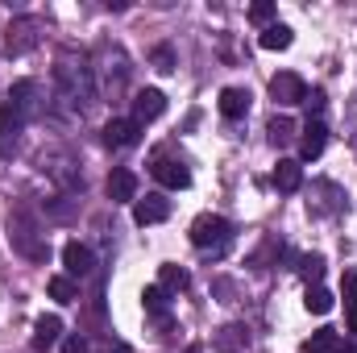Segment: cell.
<instances>
[{"label":"cell","instance_id":"cell-1","mask_svg":"<svg viewBox=\"0 0 357 353\" xmlns=\"http://www.w3.org/2000/svg\"><path fill=\"white\" fill-rule=\"evenodd\" d=\"M33 91H38V88H33L29 80L13 84V91H8V100H4V108H0V158H8V154H13L21 125H25V117L33 112Z\"/></svg>","mask_w":357,"mask_h":353},{"label":"cell","instance_id":"cell-22","mask_svg":"<svg viewBox=\"0 0 357 353\" xmlns=\"http://www.w3.org/2000/svg\"><path fill=\"white\" fill-rule=\"evenodd\" d=\"M266 133H270V142H274V146H287V142L295 137V121H291V117H274Z\"/></svg>","mask_w":357,"mask_h":353},{"label":"cell","instance_id":"cell-23","mask_svg":"<svg viewBox=\"0 0 357 353\" xmlns=\"http://www.w3.org/2000/svg\"><path fill=\"white\" fill-rule=\"evenodd\" d=\"M142 303H146L150 316H167V291L162 287H146L142 291Z\"/></svg>","mask_w":357,"mask_h":353},{"label":"cell","instance_id":"cell-4","mask_svg":"<svg viewBox=\"0 0 357 353\" xmlns=\"http://www.w3.org/2000/svg\"><path fill=\"white\" fill-rule=\"evenodd\" d=\"M162 112H167V96H162L158 88H142L137 96H133V121H137L142 129H146L150 121H158Z\"/></svg>","mask_w":357,"mask_h":353},{"label":"cell","instance_id":"cell-19","mask_svg":"<svg viewBox=\"0 0 357 353\" xmlns=\"http://www.w3.org/2000/svg\"><path fill=\"white\" fill-rule=\"evenodd\" d=\"M50 295H54L59 303H79V287H75V278H67V274H54V278H50Z\"/></svg>","mask_w":357,"mask_h":353},{"label":"cell","instance_id":"cell-25","mask_svg":"<svg viewBox=\"0 0 357 353\" xmlns=\"http://www.w3.org/2000/svg\"><path fill=\"white\" fill-rule=\"evenodd\" d=\"M250 21H254V25H266V29H270V21H274V4H270V0H258V4L250 8Z\"/></svg>","mask_w":357,"mask_h":353},{"label":"cell","instance_id":"cell-21","mask_svg":"<svg viewBox=\"0 0 357 353\" xmlns=\"http://www.w3.org/2000/svg\"><path fill=\"white\" fill-rule=\"evenodd\" d=\"M262 50H287L291 46V29L287 25H270V29H262Z\"/></svg>","mask_w":357,"mask_h":353},{"label":"cell","instance_id":"cell-17","mask_svg":"<svg viewBox=\"0 0 357 353\" xmlns=\"http://www.w3.org/2000/svg\"><path fill=\"white\" fill-rule=\"evenodd\" d=\"M303 353H341V333H337V329H320V333H312V341L303 345Z\"/></svg>","mask_w":357,"mask_h":353},{"label":"cell","instance_id":"cell-3","mask_svg":"<svg viewBox=\"0 0 357 353\" xmlns=\"http://www.w3.org/2000/svg\"><path fill=\"white\" fill-rule=\"evenodd\" d=\"M270 96H274V104L291 108V104H303V100H307V84H303L299 75L282 71V75H274V80H270Z\"/></svg>","mask_w":357,"mask_h":353},{"label":"cell","instance_id":"cell-13","mask_svg":"<svg viewBox=\"0 0 357 353\" xmlns=\"http://www.w3.org/2000/svg\"><path fill=\"white\" fill-rule=\"evenodd\" d=\"M324 146H328L324 121H307V125H303V137H299V154H303V158H320Z\"/></svg>","mask_w":357,"mask_h":353},{"label":"cell","instance_id":"cell-5","mask_svg":"<svg viewBox=\"0 0 357 353\" xmlns=\"http://www.w3.org/2000/svg\"><path fill=\"white\" fill-rule=\"evenodd\" d=\"M38 17H17L13 25H8V38H4V46H8V54H25L33 42H38Z\"/></svg>","mask_w":357,"mask_h":353},{"label":"cell","instance_id":"cell-24","mask_svg":"<svg viewBox=\"0 0 357 353\" xmlns=\"http://www.w3.org/2000/svg\"><path fill=\"white\" fill-rule=\"evenodd\" d=\"M299 274L307 278V287H312V283L320 287V274H324V258H320V254H303V258H299Z\"/></svg>","mask_w":357,"mask_h":353},{"label":"cell","instance_id":"cell-28","mask_svg":"<svg viewBox=\"0 0 357 353\" xmlns=\"http://www.w3.org/2000/svg\"><path fill=\"white\" fill-rule=\"evenodd\" d=\"M187 353H204V350H199V345H191V350H187Z\"/></svg>","mask_w":357,"mask_h":353},{"label":"cell","instance_id":"cell-9","mask_svg":"<svg viewBox=\"0 0 357 353\" xmlns=\"http://www.w3.org/2000/svg\"><path fill=\"white\" fill-rule=\"evenodd\" d=\"M104 191H108L112 204H133V200H137V175L125 171V167H116V171L108 175V183H104Z\"/></svg>","mask_w":357,"mask_h":353},{"label":"cell","instance_id":"cell-27","mask_svg":"<svg viewBox=\"0 0 357 353\" xmlns=\"http://www.w3.org/2000/svg\"><path fill=\"white\" fill-rule=\"evenodd\" d=\"M303 104H307V108H316V112H320V108H324V91L316 88V91H312V96H307V100H303Z\"/></svg>","mask_w":357,"mask_h":353},{"label":"cell","instance_id":"cell-18","mask_svg":"<svg viewBox=\"0 0 357 353\" xmlns=\"http://www.w3.org/2000/svg\"><path fill=\"white\" fill-rule=\"evenodd\" d=\"M158 287H162V291H187V287H191V274H187L183 266H162V270H158Z\"/></svg>","mask_w":357,"mask_h":353},{"label":"cell","instance_id":"cell-14","mask_svg":"<svg viewBox=\"0 0 357 353\" xmlns=\"http://www.w3.org/2000/svg\"><path fill=\"white\" fill-rule=\"evenodd\" d=\"M274 187L278 191H299L303 187V167L295 163V158H278V167H274Z\"/></svg>","mask_w":357,"mask_h":353},{"label":"cell","instance_id":"cell-20","mask_svg":"<svg viewBox=\"0 0 357 353\" xmlns=\"http://www.w3.org/2000/svg\"><path fill=\"white\" fill-rule=\"evenodd\" d=\"M341 291H345V312H349V333H357V270L345 274V283H341Z\"/></svg>","mask_w":357,"mask_h":353},{"label":"cell","instance_id":"cell-26","mask_svg":"<svg viewBox=\"0 0 357 353\" xmlns=\"http://www.w3.org/2000/svg\"><path fill=\"white\" fill-rule=\"evenodd\" d=\"M150 59H154V67H158V71H171V67H175V54H171V46H158Z\"/></svg>","mask_w":357,"mask_h":353},{"label":"cell","instance_id":"cell-7","mask_svg":"<svg viewBox=\"0 0 357 353\" xmlns=\"http://www.w3.org/2000/svg\"><path fill=\"white\" fill-rule=\"evenodd\" d=\"M104 142L116 146V150L137 146V142H142V125H137V121H125V117H112V121L104 125Z\"/></svg>","mask_w":357,"mask_h":353},{"label":"cell","instance_id":"cell-2","mask_svg":"<svg viewBox=\"0 0 357 353\" xmlns=\"http://www.w3.org/2000/svg\"><path fill=\"white\" fill-rule=\"evenodd\" d=\"M229 237H233V225L225 220V216H212V212H204V216H195L191 220V246L195 250H225L229 246Z\"/></svg>","mask_w":357,"mask_h":353},{"label":"cell","instance_id":"cell-8","mask_svg":"<svg viewBox=\"0 0 357 353\" xmlns=\"http://www.w3.org/2000/svg\"><path fill=\"white\" fill-rule=\"evenodd\" d=\"M171 216V200L162 195H146V200H133V220L146 229V225H162Z\"/></svg>","mask_w":357,"mask_h":353},{"label":"cell","instance_id":"cell-16","mask_svg":"<svg viewBox=\"0 0 357 353\" xmlns=\"http://www.w3.org/2000/svg\"><path fill=\"white\" fill-rule=\"evenodd\" d=\"M333 303H337V299H333V291H328V287H307V295H303V308H307L312 316H328V312H333Z\"/></svg>","mask_w":357,"mask_h":353},{"label":"cell","instance_id":"cell-11","mask_svg":"<svg viewBox=\"0 0 357 353\" xmlns=\"http://www.w3.org/2000/svg\"><path fill=\"white\" fill-rule=\"evenodd\" d=\"M59 341H63V320L59 316H38L33 320V350L46 353V350H54Z\"/></svg>","mask_w":357,"mask_h":353},{"label":"cell","instance_id":"cell-12","mask_svg":"<svg viewBox=\"0 0 357 353\" xmlns=\"http://www.w3.org/2000/svg\"><path fill=\"white\" fill-rule=\"evenodd\" d=\"M250 91L245 88H225L220 91V100H216V108H220V117H229V121H241L245 112H250Z\"/></svg>","mask_w":357,"mask_h":353},{"label":"cell","instance_id":"cell-10","mask_svg":"<svg viewBox=\"0 0 357 353\" xmlns=\"http://www.w3.org/2000/svg\"><path fill=\"white\" fill-rule=\"evenodd\" d=\"M63 266H67V278H84V274H91L96 258H91L88 246H79V241H67V246H63Z\"/></svg>","mask_w":357,"mask_h":353},{"label":"cell","instance_id":"cell-6","mask_svg":"<svg viewBox=\"0 0 357 353\" xmlns=\"http://www.w3.org/2000/svg\"><path fill=\"white\" fill-rule=\"evenodd\" d=\"M154 179L162 183V187H171V191H183V187H191V171L178 163V158H154Z\"/></svg>","mask_w":357,"mask_h":353},{"label":"cell","instance_id":"cell-15","mask_svg":"<svg viewBox=\"0 0 357 353\" xmlns=\"http://www.w3.org/2000/svg\"><path fill=\"white\" fill-rule=\"evenodd\" d=\"M245 345H250V333L241 324H229V329L216 333V353H241Z\"/></svg>","mask_w":357,"mask_h":353}]
</instances>
